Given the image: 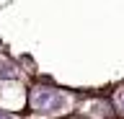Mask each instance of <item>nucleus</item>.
<instances>
[{
    "instance_id": "4",
    "label": "nucleus",
    "mask_w": 124,
    "mask_h": 119,
    "mask_svg": "<svg viewBox=\"0 0 124 119\" xmlns=\"http://www.w3.org/2000/svg\"><path fill=\"white\" fill-rule=\"evenodd\" d=\"M91 114H96V117H101V114H106V103H93V106H91Z\"/></svg>"
},
{
    "instance_id": "5",
    "label": "nucleus",
    "mask_w": 124,
    "mask_h": 119,
    "mask_svg": "<svg viewBox=\"0 0 124 119\" xmlns=\"http://www.w3.org/2000/svg\"><path fill=\"white\" fill-rule=\"evenodd\" d=\"M0 119H13V117H10L8 111H0Z\"/></svg>"
},
{
    "instance_id": "1",
    "label": "nucleus",
    "mask_w": 124,
    "mask_h": 119,
    "mask_svg": "<svg viewBox=\"0 0 124 119\" xmlns=\"http://www.w3.org/2000/svg\"><path fill=\"white\" fill-rule=\"evenodd\" d=\"M31 106L39 114H57L67 106V96L54 88H36L31 93Z\"/></svg>"
},
{
    "instance_id": "3",
    "label": "nucleus",
    "mask_w": 124,
    "mask_h": 119,
    "mask_svg": "<svg viewBox=\"0 0 124 119\" xmlns=\"http://www.w3.org/2000/svg\"><path fill=\"white\" fill-rule=\"evenodd\" d=\"M114 103H116V109L124 114V88L122 91H116V96H114Z\"/></svg>"
},
{
    "instance_id": "2",
    "label": "nucleus",
    "mask_w": 124,
    "mask_h": 119,
    "mask_svg": "<svg viewBox=\"0 0 124 119\" xmlns=\"http://www.w3.org/2000/svg\"><path fill=\"white\" fill-rule=\"evenodd\" d=\"M16 78H18L16 65L8 62V60H0V80H16Z\"/></svg>"
}]
</instances>
